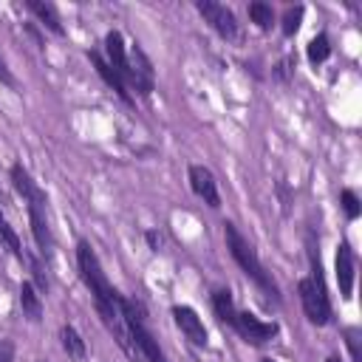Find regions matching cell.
Returning a JSON list of instances; mask_svg holds the SVG:
<instances>
[{"mask_svg":"<svg viewBox=\"0 0 362 362\" xmlns=\"http://www.w3.org/2000/svg\"><path fill=\"white\" fill-rule=\"evenodd\" d=\"M223 238H226V249H229V255H232L235 263L246 272V277H252L263 291H269V294L277 300V286H274V280L266 274V269H263L257 252H255L252 243L238 232V226H235L232 221H223Z\"/></svg>","mask_w":362,"mask_h":362,"instance_id":"obj_1","label":"cell"},{"mask_svg":"<svg viewBox=\"0 0 362 362\" xmlns=\"http://www.w3.org/2000/svg\"><path fill=\"white\" fill-rule=\"evenodd\" d=\"M311 274L303 277L297 283V294H300V303H303V311L308 317V322L314 325H328L331 322V300L325 294V283H322V269H320V260L311 255Z\"/></svg>","mask_w":362,"mask_h":362,"instance_id":"obj_2","label":"cell"},{"mask_svg":"<svg viewBox=\"0 0 362 362\" xmlns=\"http://www.w3.org/2000/svg\"><path fill=\"white\" fill-rule=\"evenodd\" d=\"M76 266H79V277L82 283L88 286V291L93 294V303H116L122 294L110 286V280L105 277L102 266H99V257L96 252L90 249L88 240H79L76 243Z\"/></svg>","mask_w":362,"mask_h":362,"instance_id":"obj_3","label":"cell"},{"mask_svg":"<svg viewBox=\"0 0 362 362\" xmlns=\"http://www.w3.org/2000/svg\"><path fill=\"white\" fill-rule=\"evenodd\" d=\"M238 334H240V339L243 342H249V345H266V342H272L274 337H277V331H280V325L277 322H266V320H257L255 314H249V311H238L235 314V325H232Z\"/></svg>","mask_w":362,"mask_h":362,"instance_id":"obj_4","label":"cell"},{"mask_svg":"<svg viewBox=\"0 0 362 362\" xmlns=\"http://www.w3.org/2000/svg\"><path fill=\"white\" fill-rule=\"evenodd\" d=\"M195 8L223 40H238V20H235L232 8H226L223 3H215V0H198Z\"/></svg>","mask_w":362,"mask_h":362,"instance_id":"obj_5","label":"cell"},{"mask_svg":"<svg viewBox=\"0 0 362 362\" xmlns=\"http://www.w3.org/2000/svg\"><path fill=\"white\" fill-rule=\"evenodd\" d=\"M127 68H130L127 85H133L139 96H150L153 93V85H156V76H153V65H150L147 54L139 45H133L127 51Z\"/></svg>","mask_w":362,"mask_h":362,"instance_id":"obj_6","label":"cell"},{"mask_svg":"<svg viewBox=\"0 0 362 362\" xmlns=\"http://www.w3.org/2000/svg\"><path fill=\"white\" fill-rule=\"evenodd\" d=\"M334 272H337V283H339L342 300H351V294H354V277H356V260H354V249L348 246V240H339L337 243Z\"/></svg>","mask_w":362,"mask_h":362,"instance_id":"obj_7","label":"cell"},{"mask_svg":"<svg viewBox=\"0 0 362 362\" xmlns=\"http://www.w3.org/2000/svg\"><path fill=\"white\" fill-rule=\"evenodd\" d=\"M189 187H192V192H195L198 198H204L206 206H212V209L221 206L218 181H215V175H212L209 167H204V164H189Z\"/></svg>","mask_w":362,"mask_h":362,"instance_id":"obj_8","label":"cell"},{"mask_svg":"<svg viewBox=\"0 0 362 362\" xmlns=\"http://www.w3.org/2000/svg\"><path fill=\"white\" fill-rule=\"evenodd\" d=\"M173 320L175 325L181 328V334L198 345V348H206V328H204V320L189 308V305H173Z\"/></svg>","mask_w":362,"mask_h":362,"instance_id":"obj_9","label":"cell"},{"mask_svg":"<svg viewBox=\"0 0 362 362\" xmlns=\"http://www.w3.org/2000/svg\"><path fill=\"white\" fill-rule=\"evenodd\" d=\"M88 59H90V65L96 68V74L105 79V85L110 88V90H116V96L124 102V105H133V96H130V90H127V85L122 82V76L110 68V62L99 54V51H88Z\"/></svg>","mask_w":362,"mask_h":362,"instance_id":"obj_10","label":"cell"},{"mask_svg":"<svg viewBox=\"0 0 362 362\" xmlns=\"http://www.w3.org/2000/svg\"><path fill=\"white\" fill-rule=\"evenodd\" d=\"M11 184H14V189L25 198L28 206H45V192L37 187V181L31 178V173H28L23 164H14V167H11Z\"/></svg>","mask_w":362,"mask_h":362,"instance_id":"obj_11","label":"cell"},{"mask_svg":"<svg viewBox=\"0 0 362 362\" xmlns=\"http://www.w3.org/2000/svg\"><path fill=\"white\" fill-rule=\"evenodd\" d=\"M105 59L110 62V68L122 76V82L127 85V76H130V68H127V48H124V40L119 31H107L105 34Z\"/></svg>","mask_w":362,"mask_h":362,"instance_id":"obj_12","label":"cell"},{"mask_svg":"<svg viewBox=\"0 0 362 362\" xmlns=\"http://www.w3.org/2000/svg\"><path fill=\"white\" fill-rule=\"evenodd\" d=\"M28 218H31V232H34V240H37L40 252L48 255L54 249V238H51V226H48V218H45V206H28Z\"/></svg>","mask_w":362,"mask_h":362,"instance_id":"obj_13","label":"cell"},{"mask_svg":"<svg viewBox=\"0 0 362 362\" xmlns=\"http://www.w3.org/2000/svg\"><path fill=\"white\" fill-rule=\"evenodd\" d=\"M25 8L48 28V31H54L57 37H62L65 34V28H62V23H59V14H57V8L51 6V3H42V0H25Z\"/></svg>","mask_w":362,"mask_h":362,"instance_id":"obj_14","label":"cell"},{"mask_svg":"<svg viewBox=\"0 0 362 362\" xmlns=\"http://www.w3.org/2000/svg\"><path fill=\"white\" fill-rule=\"evenodd\" d=\"M20 305H23V314L31 322H40L42 320V297L37 294V286L28 283V280L20 286Z\"/></svg>","mask_w":362,"mask_h":362,"instance_id":"obj_15","label":"cell"},{"mask_svg":"<svg viewBox=\"0 0 362 362\" xmlns=\"http://www.w3.org/2000/svg\"><path fill=\"white\" fill-rule=\"evenodd\" d=\"M59 339H62V348H65V354L71 356V359H85V354H88V348H85V339L79 337V331L74 328V325H62L59 328Z\"/></svg>","mask_w":362,"mask_h":362,"instance_id":"obj_16","label":"cell"},{"mask_svg":"<svg viewBox=\"0 0 362 362\" xmlns=\"http://www.w3.org/2000/svg\"><path fill=\"white\" fill-rule=\"evenodd\" d=\"M212 308H215V314H218V320L221 322H226V325H235V303H232V294H229V288H218V291H212Z\"/></svg>","mask_w":362,"mask_h":362,"instance_id":"obj_17","label":"cell"},{"mask_svg":"<svg viewBox=\"0 0 362 362\" xmlns=\"http://www.w3.org/2000/svg\"><path fill=\"white\" fill-rule=\"evenodd\" d=\"M0 246H6L20 263H28V255H25V249H23V243H20V238H17V232L8 226V221L3 218V212H0Z\"/></svg>","mask_w":362,"mask_h":362,"instance_id":"obj_18","label":"cell"},{"mask_svg":"<svg viewBox=\"0 0 362 362\" xmlns=\"http://www.w3.org/2000/svg\"><path fill=\"white\" fill-rule=\"evenodd\" d=\"M305 57H308L311 65L325 62L331 57V40H328V34H314L308 40V45H305Z\"/></svg>","mask_w":362,"mask_h":362,"instance_id":"obj_19","label":"cell"},{"mask_svg":"<svg viewBox=\"0 0 362 362\" xmlns=\"http://www.w3.org/2000/svg\"><path fill=\"white\" fill-rule=\"evenodd\" d=\"M249 20H252L257 28L269 31V28L274 25V11H272V6H269V3L255 0V3H249Z\"/></svg>","mask_w":362,"mask_h":362,"instance_id":"obj_20","label":"cell"},{"mask_svg":"<svg viewBox=\"0 0 362 362\" xmlns=\"http://www.w3.org/2000/svg\"><path fill=\"white\" fill-rule=\"evenodd\" d=\"M303 14H305V8H303V6H288V8L283 11V20H280L283 25H280V28H283V34H286V37L297 34V28H300V23H303Z\"/></svg>","mask_w":362,"mask_h":362,"instance_id":"obj_21","label":"cell"},{"mask_svg":"<svg viewBox=\"0 0 362 362\" xmlns=\"http://www.w3.org/2000/svg\"><path fill=\"white\" fill-rule=\"evenodd\" d=\"M339 204H342V209H345V215H348L351 221H356V218H359L362 206H359V198H356V192H354V189H342V192H339Z\"/></svg>","mask_w":362,"mask_h":362,"instance_id":"obj_22","label":"cell"},{"mask_svg":"<svg viewBox=\"0 0 362 362\" xmlns=\"http://www.w3.org/2000/svg\"><path fill=\"white\" fill-rule=\"evenodd\" d=\"M342 334H345L351 359H354V362H362V331H359V328H345Z\"/></svg>","mask_w":362,"mask_h":362,"instance_id":"obj_23","label":"cell"},{"mask_svg":"<svg viewBox=\"0 0 362 362\" xmlns=\"http://www.w3.org/2000/svg\"><path fill=\"white\" fill-rule=\"evenodd\" d=\"M291 68H294V59H291V57H286V59H280V62L274 65L272 76H274V79H280V82H286V79L291 76Z\"/></svg>","mask_w":362,"mask_h":362,"instance_id":"obj_24","label":"cell"},{"mask_svg":"<svg viewBox=\"0 0 362 362\" xmlns=\"http://www.w3.org/2000/svg\"><path fill=\"white\" fill-rule=\"evenodd\" d=\"M144 240H147L150 252H161V243H164V240H161V235H158L156 229H147V232H144Z\"/></svg>","mask_w":362,"mask_h":362,"instance_id":"obj_25","label":"cell"},{"mask_svg":"<svg viewBox=\"0 0 362 362\" xmlns=\"http://www.w3.org/2000/svg\"><path fill=\"white\" fill-rule=\"evenodd\" d=\"M14 359V345L8 339H0V362H11Z\"/></svg>","mask_w":362,"mask_h":362,"instance_id":"obj_26","label":"cell"},{"mask_svg":"<svg viewBox=\"0 0 362 362\" xmlns=\"http://www.w3.org/2000/svg\"><path fill=\"white\" fill-rule=\"evenodd\" d=\"M0 82H6L8 88H14V76H11V71H8V65L3 62V57H0Z\"/></svg>","mask_w":362,"mask_h":362,"instance_id":"obj_27","label":"cell"},{"mask_svg":"<svg viewBox=\"0 0 362 362\" xmlns=\"http://www.w3.org/2000/svg\"><path fill=\"white\" fill-rule=\"evenodd\" d=\"M325 362H342V359H339V356H328Z\"/></svg>","mask_w":362,"mask_h":362,"instance_id":"obj_28","label":"cell"},{"mask_svg":"<svg viewBox=\"0 0 362 362\" xmlns=\"http://www.w3.org/2000/svg\"><path fill=\"white\" fill-rule=\"evenodd\" d=\"M263 362H274V359H263Z\"/></svg>","mask_w":362,"mask_h":362,"instance_id":"obj_29","label":"cell"}]
</instances>
